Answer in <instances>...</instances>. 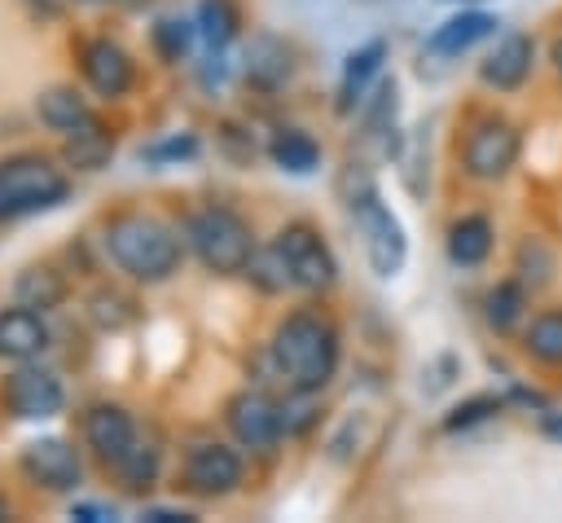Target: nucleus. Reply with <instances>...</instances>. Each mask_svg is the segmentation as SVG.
I'll list each match as a JSON object with an SVG mask.
<instances>
[{
  "label": "nucleus",
  "instance_id": "a211bd4d",
  "mask_svg": "<svg viewBox=\"0 0 562 523\" xmlns=\"http://www.w3.org/2000/svg\"><path fill=\"white\" fill-rule=\"evenodd\" d=\"M382 57H386V44H382V40H369V44H360V48L347 57L342 79H338V110H342V114L356 110V101L364 97L369 79L382 70Z\"/></svg>",
  "mask_w": 562,
  "mask_h": 523
},
{
  "label": "nucleus",
  "instance_id": "c85d7f7f",
  "mask_svg": "<svg viewBox=\"0 0 562 523\" xmlns=\"http://www.w3.org/2000/svg\"><path fill=\"white\" fill-rule=\"evenodd\" d=\"M198 26H202V35H206L215 48L228 44V40H233V26H237L233 4H228V0H202V9H198Z\"/></svg>",
  "mask_w": 562,
  "mask_h": 523
},
{
  "label": "nucleus",
  "instance_id": "f3484780",
  "mask_svg": "<svg viewBox=\"0 0 562 523\" xmlns=\"http://www.w3.org/2000/svg\"><path fill=\"white\" fill-rule=\"evenodd\" d=\"M492 242H496V229L487 215H461L448 229V259L457 268H479L492 255Z\"/></svg>",
  "mask_w": 562,
  "mask_h": 523
},
{
  "label": "nucleus",
  "instance_id": "6ab92c4d",
  "mask_svg": "<svg viewBox=\"0 0 562 523\" xmlns=\"http://www.w3.org/2000/svg\"><path fill=\"white\" fill-rule=\"evenodd\" d=\"M35 114H40V123L44 127H53V132H61V136H70L75 127H83L92 114H88V101L75 92V88H44L40 97H35Z\"/></svg>",
  "mask_w": 562,
  "mask_h": 523
},
{
  "label": "nucleus",
  "instance_id": "1a4fd4ad",
  "mask_svg": "<svg viewBox=\"0 0 562 523\" xmlns=\"http://www.w3.org/2000/svg\"><path fill=\"white\" fill-rule=\"evenodd\" d=\"M184 488L193 497H224L241 483V457L228 448V444H215V439H202L184 453Z\"/></svg>",
  "mask_w": 562,
  "mask_h": 523
},
{
  "label": "nucleus",
  "instance_id": "f704fd0d",
  "mask_svg": "<svg viewBox=\"0 0 562 523\" xmlns=\"http://www.w3.org/2000/svg\"><path fill=\"white\" fill-rule=\"evenodd\" d=\"M4 519H9V501L0 497V523H4Z\"/></svg>",
  "mask_w": 562,
  "mask_h": 523
},
{
  "label": "nucleus",
  "instance_id": "5701e85b",
  "mask_svg": "<svg viewBox=\"0 0 562 523\" xmlns=\"http://www.w3.org/2000/svg\"><path fill=\"white\" fill-rule=\"evenodd\" d=\"M522 347L540 365H562V312L553 308V312L531 316V325L522 330Z\"/></svg>",
  "mask_w": 562,
  "mask_h": 523
},
{
  "label": "nucleus",
  "instance_id": "4be33fe9",
  "mask_svg": "<svg viewBox=\"0 0 562 523\" xmlns=\"http://www.w3.org/2000/svg\"><path fill=\"white\" fill-rule=\"evenodd\" d=\"M110 149H114V141H110V132H105L97 119H88L83 127H75V132L66 136V158H70L75 167H83V171H97V167L110 158Z\"/></svg>",
  "mask_w": 562,
  "mask_h": 523
},
{
  "label": "nucleus",
  "instance_id": "dca6fc26",
  "mask_svg": "<svg viewBox=\"0 0 562 523\" xmlns=\"http://www.w3.org/2000/svg\"><path fill=\"white\" fill-rule=\"evenodd\" d=\"M44 347H48V325H44V316L35 308L18 303V308L0 312V356L26 360V356H35Z\"/></svg>",
  "mask_w": 562,
  "mask_h": 523
},
{
  "label": "nucleus",
  "instance_id": "aec40b11",
  "mask_svg": "<svg viewBox=\"0 0 562 523\" xmlns=\"http://www.w3.org/2000/svg\"><path fill=\"white\" fill-rule=\"evenodd\" d=\"M522 312H527V281H501L483 299V316L496 334H509L522 321Z\"/></svg>",
  "mask_w": 562,
  "mask_h": 523
},
{
  "label": "nucleus",
  "instance_id": "423d86ee",
  "mask_svg": "<svg viewBox=\"0 0 562 523\" xmlns=\"http://www.w3.org/2000/svg\"><path fill=\"white\" fill-rule=\"evenodd\" d=\"M518 145L522 141H518L514 123H505V119H479L470 127V136H465V149H461L465 171L474 180H501L518 163Z\"/></svg>",
  "mask_w": 562,
  "mask_h": 523
},
{
  "label": "nucleus",
  "instance_id": "f03ea898",
  "mask_svg": "<svg viewBox=\"0 0 562 523\" xmlns=\"http://www.w3.org/2000/svg\"><path fill=\"white\" fill-rule=\"evenodd\" d=\"M105 251L136 281H162L180 264V237L162 220L136 215V211L132 215H114L105 224Z\"/></svg>",
  "mask_w": 562,
  "mask_h": 523
},
{
  "label": "nucleus",
  "instance_id": "393cba45",
  "mask_svg": "<svg viewBox=\"0 0 562 523\" xmlns=\"http://www.w3.org/2000/svg\"><path fill=\"white\" fill-rule=\"evenodd\" d=\"M114 470H119V479H123L132 492H145V488L158 479V448L136 439V444L114 461Z\"/></svg>",
  "mask_w": 562,
  "mask_h": 523
},
{
  "label": "nucleus",
  "instance_id": "20e7f679",
  "mask_svg": "<svg viewBox=\"0 0 562 523\" xmlns=\"http://www.w3.org/2000/svg\"><path fill=\"white\" fill-rule=\"evenodd\" d=\"M66 198V176L44 158H13L0 167V220L48 211Z\"/></svg>",
  "mask_w": 562,
  "mask_h": 523
},
{
  "label": "nucleus",
  "instance_id": "f8f14e48",
  "mask_svg": "<svg viewBox=\"0 0 562 523\" xmlns=\"http://www.w3.org/2000/svg\"><path fill=\"white\" fill-rule=\"evenodd\" d=\"M531 62H536V44H531V35H505L487 57H483V66H479V79L487 84V88H496V92H514L527 75H531Z\"/></svg>",
  "mask_w": 562,
  "mask_h": 523
},
{
  "label": "nucleus",
  "instance_id": "473e14b6",
  "mask_svg": "<svg viewBox=\"0 0 562 523\" xmlns=\"http://www.w3.org/2000/svg\"><path fill=\"white\" fill-rule=\"evenodd\" d=\"M544 431H549V435H558V439H562V418H558V413H549V418H544Z\"/></svg>",
  "mask_w": 562,
  "mask_h": 523
},
{
  "label": "nucleus",
  "instance_id": "bb28decb",
  "mask_svg": "<svg viewBox=\"0 0 562 523\" xmlns=\"http://www.w3.org/2000/svg\"><path fill=\"white\" fill-rule=\"evenodd\" d=\"M154 48H158V57L180 62V57L193 48V26L180 22V18H162V22H154Z\"/></svg>",
  "mask_w": 562,
  "mask_h": 523
},
{
  "label": "nucleus",
  "instance_id": "9b49d317",
  "mask_svg": "<svg viewBox=\"0 0 562 523\" xmlns=\"http://www.w3.org/2000/svg\"><path fill=\"white\" fill-rule=\"evenodd\" d=\"M61 382L44 369H18L9 382H4V404L26 418V422H40V418H53L61 409Z\"/></svg>",
  "mask_w": 562,
  "mask_h": 523
},
{
  "label": "nucleus",
  "instance_id": "7c9ffc66",
  "mask_svg": "<svg viewBox=\"0 0 562 523\" xmlns=\"http://www.w3.org/2000/svg\"><path fill=\"white\" fill-rule=\"evenodd\" d=\"M70 519L105 523V519H114V510H110V505H101V501H75V505H70Z\"/></svg>",
  "mask_w": 562,
  "mask_h": 523
},
{
  "label": "nucleus",
  "instance_id": "cd10ccee",
  "mask_svg": "<svg viewBox=\"0 0 562 523\" xmlns=\"http://www.w3.org/2000/svg\"><path fill=\"white\" fill-rule=\"evenodd\" d=\"M496 413H501V396H470L443 418V431H470V426H479V422H487Z\"/></svg>",
  "mask_w": 562,
  "mask_h": 523
},
{
  "label": "nucleus",
  "instance_id": "72a5a7b5",
  "mask_svg": "<svg viewBox=\"0 0 562 523\" xmlns=\"http://www.w3.org/2000/svg\"><path fill=\"white\" fill-rule=\"evenodd\" d=\"M553 66H558V75H562V40L553 44Z\"/></svg>",
  "mask_w": 562,
  "mask_h": 523
},
{
  "label": "nucleus",
  "instance_id": "b1692460",
  "mask_svg": "<svg viewBox=\"0 0 562 523\" xmlns=\"http://www.w3.org/2000/svg\"><path fill=\"white\" fill-rule=\"evenodd\" d=\"M13 294H18V303H26V308H57L61 299H66V281H61V272H53V268H26L22 277H18V286H13Z\"/></svg>",
  "mask_w": 562,
  "mask_h": 523
},
{
  "label": "nucleus",
  "instance_id": "412c9836",
  "mask_svg": "<svg viewBox=\"0 0 562 523\" xmlns=\"http://www.w3.org/2000/svg\"><path fill=\"white\" fill-rule=\"evenodd\" d=\"M268 154H272L277 167H285V171H294V176H307V171H316V163H321L316 141H312L307 132H299V127L277 132L272 145H268Z\"/></svg>",
  "mask_w": 562,
  "mask_h": 523
},
{
  "label": "nucleus",
  "instance_id": "7ed1b4c3",
  "mask_svg": "<svg viewBox=\"0 0 562 523\" xmlns=\"http://www.w3.org/2000/svg\"><path fill=\"white\" fill-rule=\"evenodd\" d=\"M184 242L211 272H246L255 255V233L250 224L228 211V207H202L184 220Z\"/></svg>",
  "mask_w": 562,
  "mask_h": 523
},
{
  "label": "nucleus",
  "instance_id": "c756f323",
  "mask_svg": "<svg viewBox=\"0 0 562 523\" xmlns=\"http://www.w3.org/2000/svg\"><path fill=\"white\" fill-rule=\"evenodd\" d=\"M198 154V141L193 136H171V141H158V145H145L140 158L145 163H167V158H189Z\"/></svg>",
  "mask_w": 562,
  "mask_h": 523
},
{
  "label": "nucleus",
  "instance_id": "4468645a",
  "mask_svg": "<svg viewBox=\"0 0 562 523\" xmlns=\"http://www.w3.org/2000/svg\"><path fill=\"white\" fill-rule=\"evenodd\" d=\"M83 79L101 97H123L132 84V57L114 40H92L83 44Z\"/></svg>",
  "mask_w": 562,
  "mask_h": 523
},
{
  "label": "nucleus",
  "instance_id": "9d476101",
  "mask_svg": "<svg viewBox=\"0 0 562 523\" xmlns=\"http://www.w3.org/2000/svg\"><path fill=\"white\" fill-rule=\"evenodd\" d=\"M22 470H26L40 488H48V492H70V488L79 483V475H83L75 448H70L66 439H57V435L31 439V444L22 448Z\"/></svg>",
  "mask_w": 562,
  "mask_h": 523
},
{
  "label": "nucleus",
  "instance_id": "39448f33",
  "mask_svg": "<svg viewBox=\"0 0 562 523\" xmlns=\"http://www.w3.org/2000/svg\"><path fill=\"white\" fill-rule=\"evenodd\" d=\"M351 215H356V229L364 237V255H369V268L378 277H395L404 268V255H408V242H404V224L395 220V211L373 193L364 189L360 198H351Z\"/></svg>",
  "mask_w": 562,
  "mask_h": 523
},
{
  "label": "nucleus",
  "instance_id": "6e6552de",
  "mask_svg": "<svg viewBox=\"0 0 562 523\" xmlns=\"http://www.w3.org/2000/svg\"><path fill=\"white\" fill-rule=\"evenodd\" d=\"M224 422H228L233 439H237L241 448H255V453L277 448V439H281V431H285L281 409H277L263 391H237V396L224 404Z\"/></svg>",
  "mask_w": 562,
  "mask_h": 523
},
{
  "label": "nucleus",
  "instance_id": "f257e3e1",
  "mask_svg": "<svg viewBox=\"0 0 562 523\" xmlns=\"http://www.w3.org/2000/svg\"><path fill=\"white\" fill-rule=\"evenodd\" d=\"M272 360L294 391L312 396L338 369V330L316 312H290L272 334Z\"/></svg>",
  "mask_w": 562,
  "mask_h": 523
},
{
  "label": "nucleus",
  "instance_id": "a878e982",
  "mask_svg": "<svg viewBox=\"0 0 562 523\" xmlns=\"http://www.w3.org/2000/svg\"><path fill=\"white\" fill-rule=\"evenodd\" d=\"M246 277H250L259 290H268V294H281L285 286H294V281H290V268H285V255H281L277 242H272L268 251H255V255H250Z\"/></svg>",
  "mask_w": 562,
  "mask_h": 523
},
{
  "label": "nucleus",
  "instance_id": "ddd939ff",
  "mask_svg": "<svg viewBox=\"0 0 562 523\" xmlns=\"http://www.w3.org/2000/svg\"><path fill=\"white\" fill-rule=\"evenodd\" d=\"M83 439H88V448L101 457V461H119L132 444H136V426H132V418L119 409V404H97V409H88V418H83Z\"/></svg>",
  "mask_w": 562,
  "mask_h": 523
},
{
  "label": "nucleus",
  "instance_id": "0eeeda50",
  "mask_svg": "<svg viewBox=\"0 0 562 523\" xmlns=\"http://www.w3.org/2000/svg\"><path fill=\"white\" fill-rule=\"evenodd\" d=\"M277 246H281V255H285V268H290L294 290H325V286L334 281L338 264H334V251L321 242L316 229L290 224V229H281Z\"/></svg>",
  "mask_w": 562,
  "mask_h": 523
},
{
  "label": "nucleus",
  "instance_id": "2eb2a0df",
  "mask_svg": "<svg viewBox=\"0 0 562 523\" xmlns=\"http://www.w3.org/2000/svg\"><path fill=\"white\" fill-rule=\"evenodd\" d=\"M496 31V18L483 13V9H465V13H452L448 22L435 26V35L426 40V53L430 57H457L465 48H474L479 40H487Z\"/></svg>",
  "mask_w": 562,
  "mask_h": 523
},
{
  "label": "nucleus",
  "instance_id": "2f4dec72",
  "mask_svg": "<svg viewBox=\"0 0 562 523\" xmlns=\"http://www.w3.org/2000/svg\"><path fill=\"white\" fill-rule=\"evenodd\" d=\"M145 519H154V523H189L193 514L189 510H145Z\"/></svg>",
  "mask_w": 562,
  "mask_h": 523
}]
</instances>
